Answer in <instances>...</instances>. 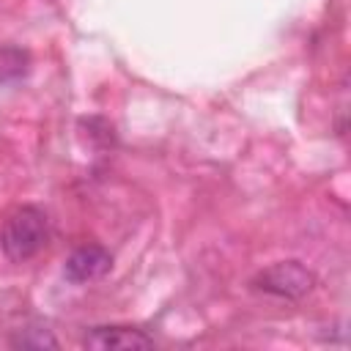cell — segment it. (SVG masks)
I'll list each match as a JSON object with an SVG mask.
<instances>
[{"label":"cell","instance_id":"obj_3","mask_svg":"<svg viewBox=\"0 0 351 351\" xmlns=\"http://www.w3.org/2000/svg\"><path fill=\"white\" fill-rule=\"evenodd\" d=\"M82 343L96 351H137V348L154 346L148 335H143L140 329H129V326H96L93 332L85 335Z\"/></svg>","mask_w":351,"mask_h":351},{"label":"cell","instance_id":"obj_6","mask_svg":"<svg viewBox=\"0 0 351 351\" xmlns=\"http://www.w3.org/2000/svg\"><path fill=\"white\" fill-rule=\"evenodd\" d=\"M36 335H30V329L25 332V335H19L16 340H14V346H22V348H44V346H49V348H55L58 346V340L49 335V332H44V329H33Z\"/></svg>","mask_w":351,"mask_h":351},{"label":"cell","instance_id":"obj_2","mask_svg":"<svg viewBox=\"0 0 351 351\" xmlns=\"http://www.w3.org/2000/svg\"><path fill=\"white\" fill-rule=\"evenodd\" d=\"M315 285V277L296 261H282L274 263L269 269H263L255 277V288L271 296H282V299H299L304 293H310Z\"/></svg>","mask_w":351,"mask_h":351},{"label":"cell","instance_id":"obj_4","mask_svg":"<svg viewBox=\"0 0 351 351\" xmlns=\"http://www.w3.org/2000/svg\"><path fill=\"white\" fill-rule=\"evenodd\" d=\"M110 252L99 244H85L80 250H74L69 258H66V266H63V274L66 280L71 282H88V280H96L101 277L107 269H110Z\"/></svg>","mask_w":351,"mask_h":351},{"label":"cell","instance_id":"obj_1","mask_svg":"<svg viewBox=\"0 0 351 351\" xmlns=\"http://www.w3.org/2000/svg\"><path fill=\"white\" fill-rule=\"evenodd\" d=\"M44 244H47V217L33 206L16 208L0 230V247L11 261H27Z\"/></svg>","mask_w":351,"mask_h":351},{"label":"cell","instance_id":"obj_5","mask_svg":"<svg viewBox=\"0 0 351 351\" xmlns=\"http://www.w3.org/2000/svg\"><path fill=\"white\" fill-rule=\"evenodd\" d=\"M27 69V55L16 47H0V85L19 80Z\"/></svg>","mask_w":351,"mask_h":351}]
</instances>
